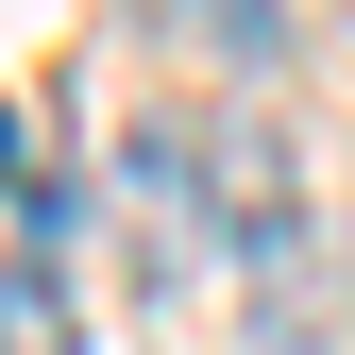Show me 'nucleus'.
Returning <instances> with one entry per match:
<instances>
[{
	"instance_id": "obj_4",
	"label": "nucleus",
	"mask_w": 355,
	"mask_h": 355,
	"mask_svg": "<svg viewBox=\"0 0 355 355\" xmlns=\"http://www.w3.org/2000/svg\"><path fill=\"white\" fill-rule=\"evenodd\" d=\"M0 187H17V119H0Z\"/></svg>"
},
{
	"instance_id": "obj_3",
	"label": "nucleus",
	"mask_w": 355,
	"mask_h": 355,
	"mask_svg": "<svg viewBox=\"0 0 355 355\" xmlns=\"http://www.w3.org/2000/svg\"><path fill=\"white\" fill-rule=\"evenodd\" d=\"M169 17H187L203 51H237V68H271V51H288V17H271V0H169Z\"/></svg>"
},
{
	"instance_id": "obj_1",
	"label": "nucleus",
	"mask_w": 355,
	"mask_h": 355,
	"mask_svg": "<svg viewBox=\"0 0 355 355\" xmlns=\"http://www.w3.org/2000/svg\"><path fill=\"white\" fill-rule=\"evenodd\" d=\"M203 237H220V271L254 288V338L271 355H322V187H304V153H288V119L271 102H220L203 119Z\"/></svg>"
},
{
	"instance_id": "obj_2",
	"label": "nucleus",
	"mask_w": 355,
	"mask_h": 355,
	"mask_svg": "<svg viewBox=\"0 0 355 355\" xmlns=\"http://www.w3.org/2000/svg\"><path fill=\"white\" fill-rule=\"evenodd\" d=\"M0 355H85V304H68V271H51V254H0Z\"/></svg>"
}]
</instances>
